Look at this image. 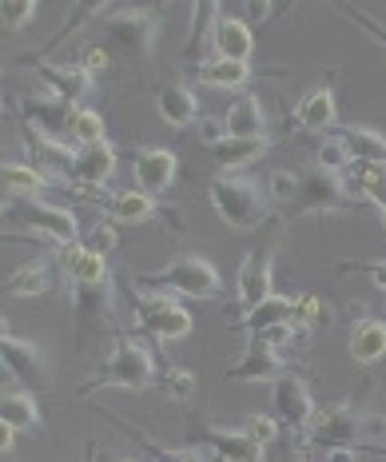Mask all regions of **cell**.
Masks as SVG:
<instances>
[{"instance_id":"obj_1","label":"cell","mask_w":386,"mask_h":462,"mask_svg":"<svg viewBox=\"0 0 386 462\" xmlns=\"http://www.w3.org/2000/svg\"><path fill=\"white\" fill-rule=\"evenodd\" d=\"M163 367H171V363H163L160 355H152L148 346H140L132 335H115L112 355L104 359V367L96 371L88 383H80V394L108 391V387H120V391H152V387H160V371Z\"/></svg>"},{"instance_id":"obj_2","label":"cell","mask_w":386,"mask_h":462,"mask_svg":"<svg viewBox=\"0 0 386 462\" xmlns=\"http://www.w3.org/2000/svg\"><path fill=\"white\" fill-rule=\"evenodd\" d=\"M207 199L216 208V216L235 231H255L271 216V196L255 184L244 171H224V176L207 180Z\"/></svg>"},{"instance_id":"obj_3","label":"cell","mask_w":386,"mask_h":462,"mask_svg":"<svg viewBox=\"0 0 386 462\" xmlns=\"http://www.w3.org/2000/svg\"><path fill=\"white\" fill-rule=\"evenodd\" d=\"M136 287H148L160 295H183V300H219L224 295V279L204 255H176L160 272L140 275Z\"/></svg>"},{"instance_id":"obj_4","label":"cell","mask_w":386,"mask_h":462,"mask_svg":"<svg viewBox=\"0 0 386 462\" xmlns=\"http://www.w3.org/2000/svg\"><path fill=\"white\" fill-rule=\"evenodd\" d=\"M291 339H303L307 343V331H299V327H271V331H259V335H251V343H247V355L235 363V367H227V383H275V379H283L287 371V363L279 359V346L283 343H291Z\"/></svg>"},{"instance_id":"obj_5","label":"cell","mask_w":386,"mask_h":462,"mask_svg":"<svg viewBox=\"0 0 386 462\" xmlns=\"http://www.w3.org/2000/svg\"><path fill=\"white\" fill-rule=\"evenodd\" d=\"M132 311H136V327L143 331V339H152V343L183 339V335H191V327H196L191 323V311L176 295H160V291L143 295L140 287H132Z\"/></svg>"},{"instance_id":"obj_6","label":"cell","mask_w":386,"mask_h":462,"mask_svg":"<svg viewBox=\"0 0 386 462\" xmlns=\"http://www.w3.org/2000/svg\"><path fill=\"white\" fill-rule=\"evenodd\" d=\"M104 28H108V41L120 56H132V60H143L152 56L160 36V21L152 16V8L140 5H115L108 16H104Z\"/></svg>"},{"instance_id":"obj_7","label":"cell","mask_w":386,"mask_h":462,"mask_svg":"<svg viewBox=\"0 0 386 462\" xmlns=\"http://www.w3.org/2000/svg\"><path fill=\"white\" fill-rule=\"evenodd\" d=\"M188 442L191 447L211 450L219 462H263L267 447H259L247 430H227V427H211V422L188 415Z\"/></svg>"},{"instance_id":"obj_8","label":"cell","mask_w":386,"mask_h":462,"mask_svg":"<svg viewBox=\"0 0 386 462\" xmlns=\"http://www.w3.org/2000/svg\"><path fill=\"white\" fill-rule=\"evenodd\" d=\"M363 199H354L351 191L343 188L339 176L323 168H311L299 176V199L291 204L295 216H323V211H354Z\"/></svg>"},{"instance_id":"obj_9","label":"cell","mask_w":386,"mask_h":462,"mask_svg":"<svg viewBox=\"0 0 386 462\" xmlns=\"http://www.w3.org/2000/svg\"><path fill=\"white\" fill-rule=\"evenodd\" d=\"M307 442L318 450H359L366 442L363 415L351 411L346 402H339V407H323L318 419L311 422V430H307Z\"/></svg>"},{"instance_id":"obj_10","label":"cell","mask_w":386,"mask_h":462,"mask_svg":"<svg viewBox=\"0 0 386 462\" xmlns=\"http://www.w3.org/2000/svg\"><path fill=\"white\" fill-rule=\"evenodd\" d=\"M21 132H24V143H28V156H32V168L41 171L48 184H72V168H76V156H80V148L76 143H64L56 136H44V132H36L32 124L21 120Z\"/></svg>"},{"instance_id":"obj_11","label":"cell","mask_w":386,"mask_h":462,"mask_svg":"<svg viewBox=\"0 0 386 462\" xmlns=\"http://www.w3.org/2000/svg\"><path fill=\"white\" fill-rule=\"evenodd\" d=\"M0 359H5V371L16 379V387L36 394V391H48L52 387V379H48V363L41 355V346L28 343V339H16L13 331L5 327V335H0Z\"/></svg>"},{"instance_id":"obj_12","label":"cell","mask_w":386,"mask_h":462,"mask_svg":"<svg viewBox=\"0 0 386 462\" xmlns=\"http://www.w3.org/2000/svg\"><path fill=\"white\" fill-rule=\"evenodd\" d=\"M16 219L56 247H72L80 239V224H76L72 211L48 204V199H16Z\"/></svg>"},{"instance_id":"obj_13","label":"cell","mask_w":386,"mask_h":462,"mask_svg":"<svg viewBox=\"0 0 386 462\" xmlns=\"http://www.w3.org/2000/svg\"><path fill=\"white\" fill-rule=\"evenodd\" d=\"M271 411H275L279 427L295 430V435L311 430V422L318 419V411H315V399H311V391H307L303 374L287 371L283 379L271 383Z\"/></svg>"},{"instance_id":"obj_14","label":"cell","mask_w":386,"mask_h":462,"mask_svg":"<svg viewBox=\"0 0 386 462\" xmlns=\"http://www.w3.org/2000/svg\"><path fill=\"white\" fill-rule=\"evenodd\" d=\"M112 279L108 283H72V307H76V339L88 335H108L115 327V307H112Z\"/></svg>"},{"instance_id":"obj_15","label":"cell","mask_w":386,"mask_h":462,"mask_svg":"<svg viewBox=\"0 0 386 462\" xmlns=\"http://www.w3.org/2000/svg\"><path fill=\"white\" fill-rule=\"evenodd\" d=\"M235 295L244 303V315L255 311L259 303L271 300V244H259L244 263H239V283H235Z\"/></svg>"},{"instance_id":"obj_16","label":"cell","mask_w":386,"mask_h":462,"mask_svg":"<svg viewBox=\"0 0 386 462\" xmlns=\"http://www.w3.org/2000/svg\"><path fill=\"white\" fill-rule=\"evenodd\" d=\"M132 171H136V184L143 196L156 199L176 184L179 160H176V152H168V148H140L136 156H132Z\"/></svg>"},{"instance_id":"obj_17","label":"cell","mask_w":386,"mask_h":462,"mask_svg":"<svg viewBox=\"0 0 386 462\" xmlns=\"http://www.w3.org/2000/svg\"><path fill=\"white\" fill-rule=\"evenodd\" d=\"M21 64L36 69V76L48 84V92L76 104V108H80V100L92 92V80H96V76H88L80 64H44V60H32V56H21Z\"/></svg>"},{"instance_id":"obj_18","label":"cell","mask_w":386,"mask_h":462,"mask_svg":"<svg viewBox=\"0 0 386 462\" xmlns=\"http://www.w3.org/2000/svg\"><path fill=\"white\" fill-rule=\"evenodd\" d=\"M104 211H108V219H115V224H148V219L156 216H168L171 227L183 231V219L176 208H160L152 196H143L140 188H128V191H115V196L104 204Z\"/></svg>"},{"instance_id":"obj_19","label":"cell","mask_w":386,"mask_h":462,"mask_svg":"<svg viewBox=\"0 0 386 462\" xmlns=\"http://www.w3.org/2000/svg\"><path fill=\"white\" fill-rule=\"evenodd\" d=\"M21 112H24V124H32L36 132H44V136H56L60 140V132H72V120H76V104L60 100V96H24L21 100Z\"/></svg>"},{"instance_id":"obj_20","label":"cell","mask_w":386,"mask_h":462,"mask_svg":"<svg viewBox=\"0 0 386 462\" xmlns=\"http://www.w3.org/2000/svg\"><path fill=\"white\" fill-rule=\"evenodd\" d=\"M339 180H343V188L351 191L354 199H363V204H374L386 216V163H363V160H354Z\"/></svg>"},{"instance_id":"obj_21","label":"cell","mask_w":386,"mask_h":462,"mask_svg":"<svg viewBox=\"0 0 386 462\" xmlns=\"http://www.w3.org/2000/svg\"><path fill=\"white\" fill-rule=\"evenodd\" d=\"M115 163H120V156H115L112 143H92V148H80V156H76V168H72L76 191L108 184L112 171H115Z\"/></svg>"},{"instance_id":"obj_22","label":"cell","mask_w":386,"mask_h":462,"mask_svg":"<svg viewBox=\"0 0 386 462\" xmlns=\"http://www.w3.org/2000/svg\"><path fill=\"white\" fill-rule=\"evenodd\" d=\"M224 124H227V136H239V140L271 136V132H267V112H263V104H259L255 92H239L235 100H231Z\"/></svg>"},{"instance_id":"obj_23","label":"cell","mask_w":386,"mask_h":462,"mask_svg":"<svg viewBox=\"0 0 386 462\" xmlns=\"http://www.w3.org/2000/svg\"><path fill=\"white\" fill-rule=\"evenodd\" d=\"M275 136H255V140H239V136H227L224 143H216V148H207V156L216 168L224 171H244L251 168L255 160H263V152H271Z\"/></svg>"},{"instance_id":"obj_24","label":"cell","mask_w":386,"mask_h":462,"mask_svg":"<svg viewBox=\"0 0 386 462\" xmlns=\"http://www.w3.org/2000/svg\"><path fill=\"white\" fill-rule=\"evenodd\" d=\"M339 124V104L331 88H315L295 104V128L303 132H331Z\"/></svg>"},{"instance_id":"obj_25","label":"cell","mask_w":386,"mask_h":462,"mask_svg":"<svg viewBox=\"0 0 386 462\" xmlns=\"http://www.w3.org/2000/svg\"><path fill=\"white\" fill-rule=\"evenodd\" d=\"M219 60H251L255 52V32H251V21L244 16H224L216 28V41H211Z\"/></svg>"},{"instance_id":"obj_26","label":"cell","mask_w":386,"mask_h":462,"mask_svg":"<svg viewBox=\"0 0 386 462\" xmlns=\"http://www.w3.org/2000/svg\"><path fill=\"white\" fill-rule=\"evenodd\" d=\"M326 136H335L351 152V160H363V163H386V136L374 128H354V124H335Z\"/></svg>"},{"instance_id":"obj_27","label":"cell","mask_w":386,"mask_h":462,"mask_svg":"<svg viewBox=\"0 0 386 462\" xmlns=\"http://www.w3.org/2000/svg\"><path fill=\"white\" fill-rule=\"evenodd\" d=\"M156 108L163 116V124L171 128H188V124L199 120V96L188 88V84H163L156 92Z\"/></svg>"},{"instance_id":"obj_28","label":"cell","mask_w":386,"mask_h":462,"mask_svg":"<svg viewBox=\"0 0 386 462\" xmlns=\"http://www.w3.org/2000/svg\"><path fill=\"white\" fill-rule=\"evenodd\" d=\"M60 267L69 275V283H108V259L96 255L92 247L84 244H72V247H60Z\"/></svg>"},{"instance_id":"obj_29","label":"cell","mask_w":386,"mask_h":462,"mask_svg":"<svg viewBox=\"0 0 386 462\" xmlns=\"http://www.w3.org/2000/svg\"><path fill=\"white\" fill-rule=\"evenodd\" d=\"M0 422L13 430H32L41 427V407H36V394H28L21 387H5L0 394Z\"/></svg>"},{"instance_id":"obj_30","label":"cell","mask_w":386,"mask_h":462,"mask_svg":"<svg viewBox=\"0 0 386 462\" xmlns=\"http://www.w3.org/2000/svg\"><path fill=\"white\" fill-rule=\"evenodd\" d=\"M351 359L363 363V367H371V363H379L386 355V323L382 319H359L351 331Z\"/></svg>"},{"instance_id":"obj_31","label":"cell","mask_w":386,"mask_h":462,"mask_svg":"<svg viewBox=\"0 0 386 462\" xmlns=\"http://www.w3.org/2000/svg\"><path fill=\"white\" fill-rule=\"evenodd\" d=\"M291 319H295V300H287V295H271V300L259 303L255 311L239 315V331L259 335V331H271V327H287Z\"/></svg>"},{"instance_id":"obj_32","label":"cell","mask_w":386,"mask_h":462,"mask_svg":"<svg viewBox=\"0 0 386 462\" xmlns=\"http://www.w3.org/2000/svg\"><path fill=\"white\" fill-rule=\"evenodd\" d=\"M48 287H52V263H48V259H32V263L16 267V272L5 279V295H21V300H36Z\"/></svg>"},{"instance_id":"obj_33","label":"cell","mask_w":386,"mask_h":462,"mask_svg":"<svg viewBox=\"0 0 386 462\" xmlns=\"http://www.w3.org/2000/svg\"><path fill=\"white\" fill-rule=\"evenodd\" d=\"M199 84H207V88H239V84H247L251 76H255V69H251V60H207L196 69Z\"/></svg>"},{"instance_id":"obj_34","label":"cell","mask_w":386,"mask_h":462,"mask_svg":"<svg viewBox=\"0 0 386 462\" xmlns=\"http://www.w3.org/2000/svg\"><path fill=\"white\" fill-rule=\"evenodd\" d=\"M219 21H224V16H219L216 0H199V5H191V36H188V44H183V56H188V60H196V56L204 52L207 36L216 41Z\"/></svg>"},{"instance_id":"obj_35","label":"cell","mask_w":386,"mask_h":462,"mask_svg":"<svg viewBox=\"0 0 386 462\" xmlns=\"http://www.w3.org/2000/svg\"><path fill=\"white\" fill-rule=\"evenodd\" d=\"M0 180H5L8 199H13V196L16 199H41V191L48 188V180L32 168V163H13V160L0 168Z\"/></svg>"},{"instance_id":"obj_36","label":"cell","mask_w":386,"mask_h":462,"mask_svg":"<svg viewBox=\"0 0 386 462\" xmlns=\"http://www.w3.org/2000/svg\"><path fill=\"white\" fill-rule=\"evenodd\" d=\"M72 143L76 148H92V143H108L104 140V116L96 108H76V120H72Z\"/></svg>"},{"instance_id":"obj_37","label":"cell","mask_w":386,"mask_h":462,"mask_svg":"<svg viewBox=\"0 0 386 462\" xmlns=\"http://www.w3.org/2000/svg\"><path fill=\"white\" fill-rule=\"evenodd\" d=\"M36 0H5L0 5V24H5V32H24L28 21L36 16Z\"/></svg>"},{"instance_id":"obj_38","label":"cell","mask_w":386,"mask_h":462,"mask_svg":"<svg viewBox=\"0 0 386 462\" xmlns=\"http://www.w3.org/2000/svg\"><path fill=\"white\" fill-rule=\"evenodd\" d=\"M160 387L171 394V399L188 402L191 394H196V374H191L188 367H163L160 371Z\"/></svg>"},{"instance_id":"obj_39","label":"cell","mask_w":386,"mask_h":462,"mask_svg":"<svg viewBox=\"0 0 386 462\" xmlns=\"http://www.w3.org/2000/svg\"><path fill=\"white\" fill-rule=\"evenodd\" d=\"M351 163H354V160H351V152H346L335 136H326L323 143H318V168H323V171H331V176H343V171L351 168Z\"/></svg>"},{"instance_id":"obj_40","label":"cell","mask_w":386,"mask_h":462,"mask_svg":"<svg viewBox=\"0 0 386 462\" xmlns=\"http://www.w3.org/2000/svg\"><path fill=\"white\" fill-rule=\"evenodd\" d=\"M326 319V303L318 300V295H299L295 300V319L291 327H299V331H311L315 323Z\"/></svg>"},{"instance_id":"obj_41","label":"cell","mask_w":386,"mask_h":462,"mask_svg":"<svg viewBox=\"0 0 386 462\" xmlns=\"http://www.w3.org/2000/svg\"><path fill=\"white\" fill-rule=\"evenodd\" d=\"M267 196L275 199V204H295L299 199V171H287V168H279L271 171V180H267Z\"/></svg>"},{"instance_id":"obj_42","label":"cell","mask_w":386,"mask_h":462,"mask_svg":"<svg viewBox=\"0 0 386 462\" xmlns=\"http://www.w3.org/2000/svg\"><path fill=\"white\" fill-rule=\"evenodd\" d=\"M244 430L259 442V447H267V442L279 439V430H283V427H279V419H271V415H251V419L244 422Z\"/></svg>"},{"instance_id":"obj_43","label":"cell","mask_w":386,"mask_h":462,"mask_svg":"<svg viewBox=\"0 0 386 462\" xmlns=\"http://www.w3.org/2000/svg\"><path fill=\"white\" fill-rule=\"evenodd\" d=\"M115 244H120V231H115V219H104V224H96V231L88 236V244H84V247H92L96 255H104V252H112Z\"/></svg>"},{"instance_id":"obj_44","label":"cell","mask_w":386,"mask_h":462,"mask_svg":"<svg viewBox=\"0 0 386 462\" xmlns=\"http://www.w3.org/2000/svg\"><path fill=\"white\" fill-rule=\"evenodd\" d=\"M108 64H112V56H108V48H104V44H88V48H84V52H80V69L88 72V76L104 72V69H108Z\"/></svg>"},{"instance_id":"obj_45","label":"cell","mask_w":386,"mask_h":462,"mask_svg":"<svg viewBox=\"0 0 386 462\" xmlns=\"http://www.w3.org/2000/svg\"><path fill=\"white\" fill-rule=\"evenodd\" d=\"M339 272L343 275L346 272H363L366 279H374V283L386 291V259H371V263H351V259H346V263H339Z\"/></svg>"},{"instance_id":"obj_46","label":"cell","mask_w":386,"mask_h":462,"mask_svg":"<svg viewBox=\"0 0 386 462\" xmlns=\"http://www.w3.org/2000/svg\"><path fill=\"white\" fill-rule=\"evenodd\" d=\"M339 8H343L346 16H351V21H359V28H363V32H371L374 41H379V44L386 48V28H382L379 21H374V16H366L363 8H354V5H339Z\"/></svg>"},{"instance_id":"obj_47","label":"cell","mask_w":386,"mask_h":462,"mask_svg":"<svg viewBox=\"0 0 386 462\" xmlns=\"http://www.w3.org/2000/svg\"><path fill=\"white\" fill-rule=\"evenodd\" d=\"M199 140H204L207 148L224 143V140H227V124H224V120H199Z\"/></svg>"},{"instance_id":"obj_48","label":"cell","mask_w":386,"mask_h":462,"mask_svg":"<svg viewBox=\"0 0 386 462\" xmlns=\"http://www.w3.org/2000/svg\"><path fill=\"white\" fill-rule=\"evenodd\" d=\"M363 435L366 439H386V415H363Z\"/></svg>"},{"instance_id":"obj_49","label":"cell","mask_w":386,"mask_h":462,"mask_svg":"<svg viewBox=\"0 0 386 462\" xmlns=\"http://www.w3.org/2000/svg\"><path fill=\"white\" fill-rule=\"evenodd\" d=\"M13 442H16V430L0 422V450H5V455H8V450H13Z\"/></svg>"},{"instance_id":"obj_50","label":"cell","mask_w":386,"mask_h":462,"mask_svg":"<svg viewBox=\"0 0 386 462\" xmlns=\"http://www.w3.org/2000/svg\"><path fill=\"white\" fill-rule=\"evenodd\" d=\"M271 13H275L271 5H247V16H251V21H263V16H271Z\"/></svg>"},{"instance_id":"obj_51","label":"cell","mask_w":386,"mask_h":462,"mask_svg":"<svg viewBox=\"0 0 386 462\" xmlns=\"http://www.w3.org/2000/svg\"><path fill=\"white\" fill-rule=\"evenodd\" d=\"M359 450H326V462H354Z\"/></svg>"},{"instance_id":"obj_52","label":"cell","mask_w":386,"mask_h":462,"mask_svg":"<svg viewBox=\"0 0 386 462\" xmlns=\"http://www.w3.org/2000/svg\"><path fill=\"white\" fill-rule=\"evenodd\" d=\"M359 450H366V455H382V458H386V442H363Z\"/></svg>"},{"instance_id":"obj_53","label":"cell","mask_w":386,"mask_h":462,"mask_svg":"<svg viewBox=\"0 0 386 462\" xmlns=\"http://www.w3.org/2000/svg\"><path fill=\"white\" fill-rule=\"evenodd\" d=\"M92 462H132V458H115V455H96V447H92Z\"/></svg>"},{"instance_id":"obj_54","label":"cell","mask_w":386,"mask_h":462,"mask_svg":"<svg viewBox=\"0 0 386 462\" xmlns=\"http://www.w3.org/2000/svg\"><path fill=\"white\" fill-rule=\"evenodd\" d=\"M183 462H196V458H183Z\"/></svg>"},{"instance_id":"obj_55","label":"cell","mask_w":386,"mask_h":462,"mask_svg":"<svg viewBox=\"0 0 386 462\" xmlns=\"http://www.w3.org/2000/svg\"><path fill=\"white\" fill-rule=\"evenodd\" d=\"M382 219H386V216H382Z\"/></svg>"}]
</instances>
